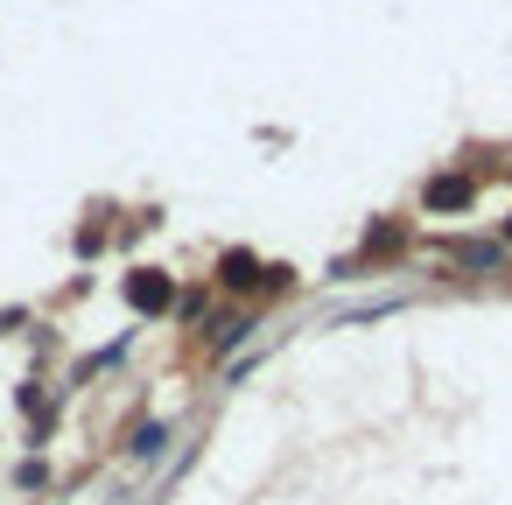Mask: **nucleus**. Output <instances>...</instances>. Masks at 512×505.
<instances>
[{
	"instance_id": "1",
	"label": "nucleus",
	"mask_w": 512,
	"mask_h": 505,
	"mask_svg": "<svg viewBox=\"0 0 512 505\" xmlns=\"http://www.w3.org/2000/svg\"><path fill=\"white\" fill-rule=\"evenodd\" d=\"M477 190H470V176H435L428 183V211H463Z\"/></svg>"
},
{
	"instance_id": "2",
	"label": "nucleus",
	"mask_w": 512,
	"mask_h": 505,
	"mask_svg": "<svg viewBox=\"0 0 512 505\" xmlns=\"http://www.w3.org/2000/svg\"><path fill=\"white\" fill-rule=\"evenodd\" d=\"M127 302L155 316V309H169V281H155V274H134V281H127Z\"/></svg>"
},
{
	"instance_id": "3",
	"label": "nucleus",
	"mask_w": 512,
	"mask_h": 505,
	"mask_svg": "<svg viewBox=\"0 0 512 505\" xmlns=\"http://www.w3.org/2000/svg\"><path fill=\"white\" fill-rule=\"evenodd\" d=\"M253 274H260V267H253V253H225V267H218V281H225V288H253Z\"/></svg>"
},
{
	"instance_id": "4",
	"label": "nucleus",
	"mask_w": 512,
	"mask_h": 505,
	"mask_svg": "<svg viewBox=\"0 0 512 505\" xmlns=\"http://www.w3.org/2000/svg\"><path fill=\"white\" fill-rule=\"evenodd\" d=\"M505 239H512V225H505Z\"/></svg>"
}]
</instances>
